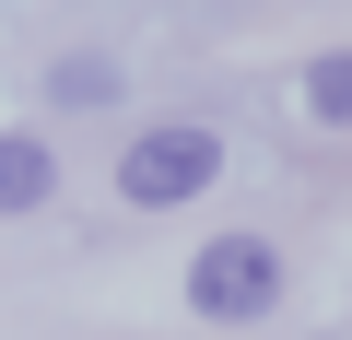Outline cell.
<instances>
[{
    "instance_id": "6da1fadb",
    "label": "cell",
    "mask_w": 352,
    "mask_h": 340,
    "mask_svg": "<svg viewBox=\"0 0 352 340\" xmlns=\"http://www.w3.org/2000/svg\"><path fill=\"white\" fill-rule=\"evenodd\" d=\"M212 177H223V129H200V117L141 129V141L118 152V200H129V212H176V200H200Z\"/></svg>"
},
{
    "instance_id": "7a4b0ae2",
    "label": "cell",
    "mask_w": 352,
    "mask_h": 340,
    "mask_svg": "<svg viewBox=\"0 0 352 340\" xmlns=\"http://www.w3.org/2000/svg\"><path fill=\"white\" fill-rule=\"evenodd\" d=\"M188 305H200L212 328H258V317L282 305V247H270V235H212V247L188 258Z\"/></svg>"
},
{
    "instance_id": "3957f363",
    "label": "cell",
    "mask_w": 352,
    "mask_h": 340,
    "mask_svg": "<svg viewBox=\"0 0 352 340\" xmlns=\"http://www.w3.org/2000/svg\"><path fill=\"white\" fill-rule=\"evenodd\" d=\"M59 200V152L36 129H0V212H47Z\"/></svg>"
},
{
    "instance_id": "277c9868",
    "label": "cell",
    "mask_w": 352,
    "mask_h": 340,
    "mask_svg": "<svg viewBox=\"0 0 352 340\" xmlns=\"http://www.w3.org/2000/svg\"><path fill=\"white\" fill-rule=\"evenodd\" d=\"M47 94H59V106H106V94H118V71H106V59H59V71H47Z\"/></svg>"
},
{
    "instance_id": "5b68a950",
    "label": "cell",
    "mask_w": 352,
    "mask_h": 340,
    "mask_svg": "<svg viewBox=\"0 0 352 340\" xmlns=\"http://www.w3.org/2000/svg\"><path fill=\"white\" fill-rule=\"evenodd\" d=\"M305 106H317L329 129H352V59H317V71H305Z\"/></svg>"
}]
</instances>
